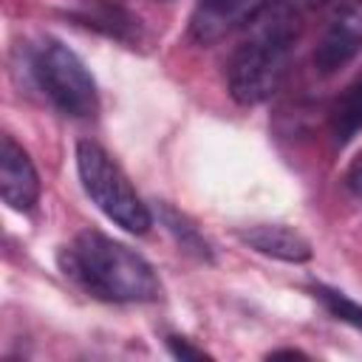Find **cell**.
Listing matches in <instances>:
<instances>
[{
	"label": "cell",
	"instance_id": "cell-13",
	"mask_svg": "<svg viewBox=\"0 0 362 362\" xmlns=\"http://www.w3.org/2000/svg\"><path fill=\"white\" fill-rule=\"evenodd\" d=\"M288 3L303 11V8H317V6H322V3H328V0H288Z\"/></svg>",
	"mask_w": 362,
	"mask_h": 362
},
{
	"label": "cell",
	"instance_id": "cell-10",
	"mask_svg": "<svg viewBox=\"0 0 362 362\" xmlns=\"http://www.w3.org/2000/svg\"><path fill=\"white\" fill-rule=\"evenodd\" d=\"M314 294L325 303V308H328L337 320H345V322H351V325L362 328V305H356V303H351L345 294L331 291V288H322V286H317V288H314Z\"/></svg>",
	"mask_w": 362,
	"mask_h": 362
},
{
	"label": "cell",
	"instance_id": "cell-5",
	"mask_svg": "<svg viewBox=\"0 0 362 362\" xmlns=\"http://www.w3.org/2000/svg\"><path fill=\"white\" fill-rule=\"evenodd\" d=\"M359 51H362V0H342L331 11V17L317 40L314 68L322 76L337 74Z\"/></svg>",
	"mask_w": 362,
	"mask_h": 362
},
{
	"label": "cell",
	"instance_id": "cell-1",
	"mask_svg": "<svg viewBox=\"0 0 362 362\" xmlns=\"http://www.w3.org/2000/svg\"><path fill=\"white\" fill-rule=\"evenodd\" d=\"M300 28V8L288 0H263L243 14L240 37L226 62V82L235 102H266L283 85Z\"/></svg>",
	"mask_w": 362,
	"mask_h": 362
},
{
	"label": "cell",
	"instance_id": "cell-11",
	"mask_svg": "<svg viewBox=\"0 0 362 362\" xmlns=\"http://www.w3.org/2000/svg\"><path fill=\"white\" fill-rule=\"evenodd\" d=\"M345 184H348V189H351L356 198H362V153L351 161V167H348V173H345Z\"/></svg>",
	"mask_w": 362,
	"mask_h": 362
},
{
	"label": "cell",
	"instance_id": "cell-9",
	"mask_svg": "<svg viewBox=\"0 0 362 362\" xmlns=\"http://www.w3.org/2000/svg\"><path fill=\"white\" fill-rule=\"evenodd\" d=\"M362 127V76H356L331 107V133L337 144H345Z\"/></svg>",
	"mask_w": 362,
	"mask_h": 362
},
{
	"label": "cell",
	"instance_id": "cell-6",
	"mask_svg": "<svg viewBox=\"0 0 362 362\" xmlns=\"http://www.w3.org/2000/svg\"><path fill=\"white\" fill-rule=\"evenodd\" d=\"M0 192L3 201L17 209L28 212L40 198V178L28 158V153L11 139L3 136V153H0Z\"/></svg>",
	"mask_w": 362,
	"mask_h": 362
},
{
	"label": "cell",
	"instance_id": "cell-12",
	"mask_svg": "<svg viewBox=\"0 0 362 362\" xmlns=\"http://www.w3.org/2000/svg\"><path fill=\"white\" fill-rule=\"evenodd\" d=\"M170 348H173V354L181 356V359H201V356H204V351H195V348L178 342V337H170Z\"/></svg>",
	"mask_w": 362,
	"mask_h": 362
},
{
	"label": "cell",
	"instance_id": "cell-4",
	"mask_svg": "<svg viewBox=\"0 0 362 362\" xmlns=\"http://www.w3.org/2000/svg\"><path fill=\"white\" fill-rule=\"evenodd\" d=\"M31 71L42 93L74 119L96 113V85L85 62L59 40H42L31 54Z\"/></svg>",
	"mask_w": 362,
	"mask_h": 362
},
{
	"label": "cell",
	"instance_id": "cell-2",
	"mask_svg": "<svg viewBox=\"0 0 362 362\" xmlns=\"http://www.w3.org/2000/svg\"><path fill=\"white\" fill-rule=\"evenodd\" d=\"M59 263L65 274L96 300L150 303L161 291L153 266L141 255L96 229L79 232L62 249Z\"/></svg>",
	"mask_w": 362,
	"mask_h": 362
},
{
	"label": "cell",
	"instance_id": "cell-14",
	"mask_svg": "<svg viewBox=\"0 0 362 362\" xmlns=\"http://www.w3.org/2000/svg\"><path fill=\"white\" fill-rule=\"evenodd\" d=\"M269 356L277 359V356H305V354H303V351H291V348H286V351H272Z\"/></svg>",
	"mask_w": 362,
	"mask_h": 362
},
{
	"label": "cell",
	"instance_id": "cell-8",
	"mask_svg": "<svg viewBox=\"0 0 362 362\" xmlns=\"http://www.w3.org/2000/svg\"><path fill=\"white\" fill-rule=\"evenodd\" d=\"M252 0H198L195 17H192V37L198 42L218 40L229 23H235Z\"/></svg>",
	"mask_w": 362,
	"mask_h": 362
},
{
	"label": "cell",
	"instance_id": "cell-7",
	"mask_svg": "<svg viewBox=\"0 0 362 362\" xmlns=\"http://www.w3.org/2000/svg\"><path fill=\"white\" fill-rule=\"evenodd\" d=\"M240 240L249 243L252 249L263 252V255H272V257H280L288 263H303L311 257L308 240L288 226H269V223L252 226V229L240 232Z\"/></svg>",
	"mask_w": 362,
	"mask_h": 362
},
{
	"label": "cell",
	"instance_id": "cell-3",
	"mask_svg": "<svg viewBox=\"0 0 362 362\" xmlns=\"http://www.w3.org/2000/svg\"><path fill=\"white\" fill-rule=\"evenodd\" d=\"M76 170L82 178L85 192L90 201L122 229L133 235H144L153 223L147 206L136 195L133 184L127 175L119 170V164L93 141H79L76 144Z\"/></svg>",
	"mask_w": 362,
	"mask_h": 362
}]
</instances>
